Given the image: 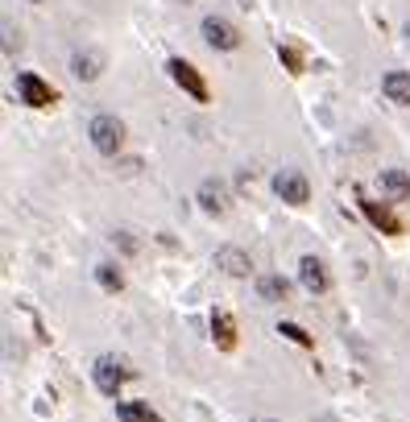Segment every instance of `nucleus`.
Segmentation results:
<instances>
[{
  "label": "nucleus",
  "mask_w": 410,
  "mask_h": 422,
  "mask_svg": "<svg viewBox=\"0 0 410 422\" xmlns=\"http://www.w3.org/2000/svg\"><path fill=\"white\" fill-rule=\"evenodd\" d=\"M87 137H92V145H96V153H104V158H117V153L124 149V120L99 112V117L92 120V129H87Z\"/></svg>",
  "instance_id": "1"
},
{
  "label": "nucleus",
  "mask_w": 410,
  "mask_h": 422,
  "mask_svg": "<svg viewBox=\"0 0 410 422\" xmlns=\"http://www.w3.org/2000/svg\"><path fill=\"white\" fill-rule=\"evenodd\" d=\"M274 195L290 203V207H303L307 199H311V183H307V174L303 170H278L274 174Z\"/></svg>",
  "instance_id": "2"
},
{
  "label": "nucleus",
  "mask_w": 410,
  "mask_h": 422,
  "mask_svg": "<svg viewBox=\"0 0 410 422\" xmlns=\"http://www.w3.org/2000/svg\"><path fill=\"white\" fill-rule=\"evenodd\" d=\"M92 381H96L99 394L117 398V389H121L124 381H129V369H124L117 356H96V364H92Z\"/></svg>",
  "instance_id": "3"
},
{
  "label": "nucleus",
  "mask_w": 410,
  "mask_h": 422,
  "mask_svg": "<svg viewBox=\"0 0 410 422\" xmlns=\"http://www.w3.org/2000/svg\"><path fill=\"white\" fill-rule=\"evenodd\" d=\"M199 33H203V42L212 50H237L241 46V29L228 21V17H203Z\"/></svg>",
  "instance_id": "4"
},
{
  "label": "nucleus",
  "mask_w": 410,
  "mask_h": 422,
  "mask_svg": "<svg viewBox=\"0 0 410 422\" xmlns=\"http://www.w3.org/2000/svg\"><path fill=\"white\" fill-rule=\"evenodd\" d=\"M166 70H170V79H174V83H178L183 92L191 95V99H199V104L207 99V83H203V75H199V70H195L191 63H187V58H170Z\"/></svg>",
  "instance_id": "5"
},
{
  "label": "nucleus",
  "mask_w": 410,
  "mask_h": 422,
  "mask_svg": "<svg viewBox=\"0 0 410 422\" xmlns=\"http://www.w3.org/2000/svg\"><path fill=\"white\" fill-rule=\"evenodd\" d=\"M17 95H21V104H29V108H50L54 104V87H50L46 79H38L33 70L17 75Z\"/></svg>",
  "instance_id": "6"
},
{
  "label": "nucleus",
  "mask_w": 410,
  "mask_h": 422,
  "mask_svg": "<svg viewBox=\"0 0 410 422\" xmlns=\"http://www.w3.org/2000/svg\"><path fill=\"white\" fill-rule=\"evenodd\" d=\"M216 269H224L228 278H249L253 261H249V253H244V249H237V244H224V249H216Z\"/></svg>",
  "instance_id": "7"
},
{
  "label": "nucleus",
  "mask_w": 410,
  "mask_h": 422,
  "mask_svg": "<svg viewBox=\"0 0 410 422\" xmlns=\"http://www.w3.org/2000/svg\"><path fill=\"white\" fill-rule=\"evenodd\" d=\"M99 70H104V54H99V50H75V58H71L75 79L92 83V79H99Z\"/></svg>",
  "instance_id": "8"
},
{
  "label": "nucleus",
  "mask_w": 410,
  "mask_h": 422,
  "mask_svg": "<svg viewBox=\"0 0 410 422\" xmlns=\"http://www.w3.org/2000/svg\"><path fill=\"white\" fill-rule=\"evenodd\" d=\"M298 281H303V290L323 294V290H328V269H323V261H319V257H303V261H298Z\"/></svg>",
  "instance_id": "9"
},
{
  "label": "nucleus",
  "mask_w": 410,
  "mask_h": 422,
  "mask_svg": "<svg viewBox=\"0 0 410 422\" xmlns=\"http://www.w3.org/2000/svg\"><path fill=\"white\" fill-rule=\"evenodd\" d=\"M382 92H386L389 104L410 108V75H406V70H389L386 79H382Z\"/></svg>",
  "instance_id": "10"
},
{
  "label": "nucleus",
  "mask_w": 410,
  "mask_h": 422,
  "mask_svg": "<svg viewBox=\"0 0 410 422\" xmlns=\"http://www.w3.org/2000/svg\"><path fill=\"white\" fill-rule=\"evenodd\" d=\"M199 207L212 211V215H220V211L228 207V190H224V183H216V178H203V183H199Z\"/></svg>",
  "instance_id": "11"
},
{
  "label": "nucleus",
  "mask_w": 410,
  "mask_h": 422,
  "mask_svg": "<svg viewBox=\"0 0 410 422\" xmlns=\"http://www.w3.org/2000/svg\"><path fill=\"white\" fill-rule=\"evenodd\" d=\"M377 183H382V190H386L394 203H406V199H410V174H406V170H382V178H377Z\"/></svg>",
  "instance_id": "12"
},
{
  "label": "nucleus",
  "mask_w": 410,
  "mask_h": 422,
  "mask_svg": "<svg viewBox=\"0 0 410 422\" xmlns=\"http://www.w3.org/2000/svg\"><path fill=\"white\" fill-rule=\"evenodd\" d=\"M117 418L121 422H162L149 401H117Z\"/></svg>",
  "instance_id": "13"
},
{
  "label": "nucleus",
  "mask_w": 410,
  "mask_h": 422,
  "mask_svg": "<svg viewBox=\"0 0 410 422\" xmlns=\"http://www.w3.org/2000/svg\"><path fill=\"white\" fill-rule=\"evenodd\" d=\"M257 294H261V303H282L290 294V281L278 278V274H261L257 278Z\"/></svg>",
  "instance_id": "14"
},
{
  "label": "nucleus",
  "mask_w": 410,
  "mask_h": 422,
  "mask_svg": "<svg viewBox=\"0 0 410 422\" xmlns=\"http://www.w3.org/2000/svg\"><path fill=\"white\" fill-rule=\"evenodd\" d=\"M361 211L369 215V220H373V224H377V228H382V232H389V236H398V232H402V224H398V220H394V215H389L386 207H377V203L361 199Z\"/></svg>",
  "instance_id": "15"
},
{
  "label": "nucleus",
  "mask_w": 410,
  "mask_h": 422,
  "mask_svg": "<svg viewBox=\"0 0 410 422\" xmlns=\"http://www.w3.org/2000/svg\"><path fill=\"white\" fill-rule=\"evenodd\" d=\"M212 335L220 340V348H232V344H237V328H232V319H228L224 310L212 315Z\"/></svg>",
  "instance_id": "16"
},
{
  "label": "nucleus",
  "mask_w": 410,
  "mask_h": 422,
  "mask_svg": "<svg viewBox=\"0 0 410 422\" xmlns=\"http://www.w3.org/2000/svg\"><path fill=\"white\" fill-rule=\"evenodd\" d=\"M96 281H99V290H108V294H117V290L124 286L121 269H117V265H108V261H99V265H96Z\"/></svg>",
  "instance_id": "17"
},
{
  "label": "nucleus",
  "mask_w": 410,
  "mask_h": 422,
  "mask_svg": "<svg viewBox=\"0 0 410 422\" xmlns=\"http://www.w3.org/2000/svg\"><path fill=\"white\" fill-rule=\"evenodd\" d=\"M278 335H286L290 344H298V348H315V340L298 328V323H282V328H278Z\"/></svg>",
  "instance_id": "18"
},
{
  "label": "nucleus",
  "mask_w": 410,
  "mask_h": 422,
  "mask_svg": "<svg viewBox=\"0 0 410 422\" xmlns=\"http://www.w3.org/2000/svg\"><path fill=\"white\" fill-rule=\"evenodd\" d=\"M278 58H282L290 70H303V54H298L294 46H278Z\"/></svg>",
  "instance_id": "19"
},
{
  "label": "nucleus",
  "mask_w": 410,
  "mask_h": 422,
  "mask_svg": "<svg viewBox=\"0 0 410 422\" xmlns=\"http://www.w3.org/2000/svg\"><path fill=\"white\" fill-rule=\"evenodd\" d=\"M13 46H21V42H17V33H13V29H9V25H4V50H9V54H13Z\"/></svg>",
  "instance_id": "20"
},
{
  "label": "nucleus",
  "mask_w": 410,
  "mask_h": 422,
  "mask_svg": "<svg viewBox=\"0 0 410 422\" xmlns=\"http://www.w3.org/2000/svg\"><path fill=\"white\" fill-rule=\"evenodd\" d=\"M29 4H46V0H29Z\"/></svg>",
  "instance_id": "21"
},
{
  "label": "nucleus",
  "mask_w": 410,
  "mask_h": 422,
  "mask_svg": "<svg viewBox=\"0 0 410 422\" xmlns=\"http://www.w3.org/2000/svg\"><path fill=\"white\" fill-rule=\"evenodd\" d=\"M266 422H278V418H266Z\"/></svg>",
  "instance_id": "22"
},
{
  "label": "nucleus",
  "mask_w": 410,
  "mask_h": 422,
  "mask_svg": "<svg viewBox=\"0 0 410 422\" xmlns=\"http://www.w3.org/2000/svg\"><path fill=\"white\" fill-rule=\"evenodd\" d=\"M183 4H191V0H183Z\"/></svg>",
  "instance_id": "23"
},
{
  "label": "nucleus",
  "mask_w": 410,
  "mask_h": 422,
  "mask_svg": "<svg viewBox=\"0 0 410 422\" xmlns=\"http://www.w3.org/2000/svg\"><path fill=\"white\" fill-rule=\"evenodd\" d=\"M406 33H410V29H406Z\"/></svg>",
  "instance_id": "24"
}]
</instances>
